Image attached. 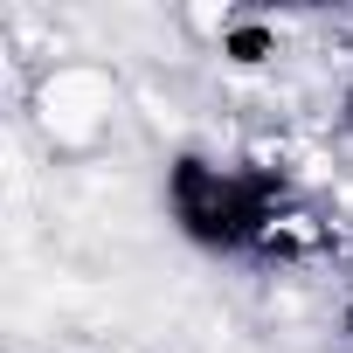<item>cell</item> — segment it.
I'll return each mask as SVG.
<instances>
[{
  "label": "cell",
  "instance_id": "1",
  "mask_svg": "<svg viewBox=\"0 0 353 353\" xmlns=\"http://www.w3.org/2000/svg\"><path fill=\"white\" fill-rule=\"evenodd\" d=\"M159 208L173 236L215 263H291L312 243V201L298 194L291 173L215 145L166 152Z\"/></svg>",
  "mask_w": 353,
  "mask_h": 353
},
{
  "label": "cell",
  "instance_id": "2",
  "mask_svg": "<svg viewBox=\"0 0 353 353\" xmlns=\"http://www.w3.org/2000/svg\"><path fill=\"white\" fill-rule=\"evenodd\" d=\"M339 132H346V139H353V90H346V97H339Z\"/></svg>",
  "mask_w": 353,
  "mask_h": 353
},
{
  "label": "cell",
  "instance_id": "3",
  "mask_svg": "<svg viewBox=\"0 0 353 353\" xmlns=\"http://www.w3.org/2000/svg\"><path fill=\"white\" fill-rule=\"evenodd\" d=\"M346 346H353V305H346Z\"/></svg>",
  "mask_w": 353,
  "mask_h": 353
}]
</instances>
